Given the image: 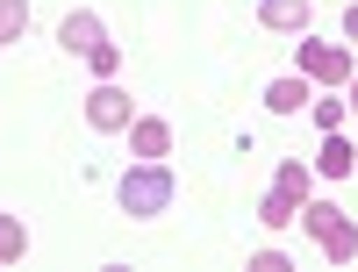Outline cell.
Returning <instances> with one entry per match:
<instances>
[{"label":"cell","mask_w":358,"mask_h":272,"mask_svg":"<svg viewBox=\"0 0 358 272\" xmlns=\"http://www.w3.org/2000/svg\"><path fill=\"white\" fill-rule=\"evenodd\" d=\"M172 194H179V187H172V165H165V158H136L122 179H115V201H122L129 222H158L165 208H172Z\"/></svg>","instance_id":"6da1fadb"},{"label":"cell","mask_w":358,"mask_h":272,"mask_svg":"<svg viewBox=\"0 0 358 272\" xmlns=\"http://www.w3.org/2000/svg\"><path fill=\"white\" fill-rule=\"evenodd\" d=\"M315 172H322V179H351V172H358V143H351L344 129H330L322 150H315Z\"/></svg>","instance_id":"ba28073f"},{"label":"cell","mask_w":358,"mask_h":272,"mask_svg":"<svg viewBox=\"0 0 358 272\" xmlns=\"http://www.w3.org/2000/svg\"><path fill=\"white\" fill-rule=\"evenodd\" d=\"M344 101H351V108H358V72H351V86H344Z\"/></svg>","instance_id":"ac0fdd59"},{"label":"cell","mask_w":358,"mask_h":272,"mask_svg":"<svg viewBox=\"0 0 358 272\" xmlns=\"http://www.w3.org/2000/svg\"><path fill=\"white\" fill-rule=\"evenodd\" d=\"M273 187H287L294 201H308V187H315V165H308V158H280V172H273Z\"/></svg>","instance_id":"8fae6325"},{"label":"cell","mask_w":358,"mask_h":272,"mask_svg":"<svg viewBox=\"0 0 358 272\" xmlns=\"http://www.w3.org/2000/svg\"><path fill=\"white\" fill-rule=\"evenodd\" d=\"M101 43H108V22L94 8H72L65 22H57V50H65V57H94Z\"/></svg>","instance_id":"5b68a950"},{"label":"cell","mask_w":358,"mask_h":272,"mask_svg":"<svg viewBox=\"0 0 358 272\" xmlns=\"http://www.w3.org/2000/svg\"><path fill=\"white\" fill-rule=\"evenodd\" d=\"M22 29H29V0H0V50L22 43Z\"/></svg>","instance_id":"4fadbf2b"},{"label":"cell","mask_w":358,"mask_h":272,"mask_svg":"<svg viewBox=\"0 0 358 272\" xmlns=\"http://www.w3.org/2000/svg\"><path fill=\"white\" fill-rule=\"evenodd\" d=\"M315 8L308 0H258V29H273V36H308Z\"/></svg>","instance_id":"8992f818"},{"label":"cell","mask_w":358,"mask_h":272,"mask_svg":"<svg viewBox=\"0 0 358 272\" xmlns=\"http://www.w3.org/2000/svg\"><path fill=\"white\" fill-rule=\"evenodd\" d=\"M129 158H172V122L165 115H136L129 122Z\"/></svg>","instance_id":"52a82bcc"},{"label":"cell","mask_w":358,"mask_h":272,"mask_svg":"<svg viewBox=\"0 0 358 272\" xmlns=\"http://www.w3.org/2000/svg\"><path fill=\"white\" fill-rule=\"evenodd\" d=\"M344 115H351V101H308V122L330 136V129H344Z\"/></svg>","instance_id":"5bb4252c"},{"label":"cell","mask_w":358,"mask_h":272,"mask_svg":"<svg viewBox=\"0 0 358 272\" xmlns=\"http://www.w3.org/2000/svg\"><path fill=\"white\" fill-rule=\"evenodd\" d=\"M129 122H136V101H129V86H122V79H94V94H86V129L115 136V129H129Z\"/></svg>","instance_id":"277c9868"},{"label":"cell","mask_w":358,"mask_h":272,"mask_svg":"<svg viewBox=\"0 0 358 272\" xmlns=\"http://www.w3.org/2000/svg\"><path fill=\"white\" fill-rule=\"evenodd\" d=\"M86 65H94V79H122V43H101Z\"/></svg>","instance_id":"9a60e30c"},{"label":"cell","mask_w":358,"mask_h":272,"mask_svg":"<svg viewBox=\"0 0 358 272\" xmlns=\"http://www.w3.org/2000/svg\"><path fill=\"white\" fill-rule=\"evenodd\" d=\"M308 86H315L308 72H287V79H273V86H265V108H273V115H301V108L315 101Z\"/></svg>","instance_id":"9c48e42d"},{"label":"cell","mask_w":358,"mask_h":272,"mask_svg":"<svg viewBox=\"0 0 358 272\" xmlns=\"http://www.w3.org/2000/svg\"><path fill=\"white\" fill-rule=\"evenodd\" d=\"M294 72H308L315 86H351L358 57H351L344 43H315V36H301V43H294Z\"/></svg>","instance_id":"3957f363"},{"label":"cell","mask_w":358,"mask_h":272,"mask_svg":"<svg viewBox=\"0 0 358 272\" xmlns=\"http://www.w3.org/2000/svg\"><path fill=\"white\" fill-rule=\"evenodd\" d=\"M29 251V229H22V215H8V208H0V265H15Z\"/></svg>","instance_id":"7c38bea8"},{"label":"cell","mask_w":358,"mask_h":272,"mask_svg":"<svg viewBox=\"0 0 358 272\" xmlns=\"http://www.w3.org/2000/svg\"><path fill=\"white\" fill-rule=\"evenodd\" d=\"M344 43H358V0L344 8Z\"/></svg>","instance_id":"e0dca14e"},{"label":"cell","mask_w":358,"mask_h":272,"mask_svg":"<svg viewBox=\"0 0 358 272\" xmlns=\"http://www.w3.org/2000/svg\"><path fill=\"white\" fill-rule=\"evenodd\" d=\"M301 229L322 244L330 265H351L358 258V215H344L337 201H301Z\"/></svg>","instance_id":"7a4b0ae2"},{"label":"cell","mask_w":358,"mask_h":272,"mask_svg":"<svg viewBox=\"0 0 358 272\" xmlns=\"http://www.w3.org/2000/svg\"><path fill=\"white\" fill-rule=\"evenodd\" d=\"M258 222H265V229H287V222H301V201H294L287 187H273V194L258 201Z\"/></svg>","instance_id":"30bf717a"},{"label":"cell","mask_w":358,"mask_h":272,"mask_svg":"<svg viewBox=\"0 0 358 272\" xmlns=\"http://www.w3.org/2000/svg\"><path fill=\"white\" fill-rule=\"evenodd\" d=\"M251 272H294V258H287V251H273V244H265V251H251Z\"/></svg>","instance_id":"2e32d148"}]
</instances>
